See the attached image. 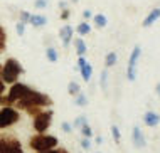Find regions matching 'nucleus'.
<instances>
[{
    "label": "nucleus",
    "mask_w": 160,
    "mask_h": 153,
    "mask_svg": "<svg viewBox=\"0 0 160 153\" xmlns=\"http://www.w3.org/2000/svg\"><path fill=\"white\" fill-rule=\"evenodd\" d=\"M37 153H69L66 148H52V150H47V151H37Z\"/></svg>",
    "instance_id": "obj_32"
},
{
    "label": "nucleus",
    "mask_w": 160,
    "mask_h": 153,
    "mask_svg": "<svg viewBox=\"0 0 160 153\" xmlns=\"http://www.w3.org/2000/svg\"><path fill=\"white\" fill-rule=\"evenodd\" d=\"M93 22L96 29H105L108 25V17L105 14H96V15H93Z\"/></svg>",
    "instance_id": "obj_17"
},
{
    "label": "nucleus",
    "mask_w": 160,
    "mask_h": 153,
    "mask_svg": "<svg viewBox=\"0 0 160 153\" xmlns=\"http://www.w3.org/2000/svg\"><path fill=\"white\" fill-rule=\"evenodd\" d=\"M142 57V47L135 46L130 52V59H128V66H127V77L130 82H133L137 79V67H138V61Z\"/></svg>",
    "instance_id": "obj_8"
},
{
    "label": "nucleus",
    "mask_w": 160,
    "mask_h": 153,
    "mask_svg": "<svg viewBox=\"0 0 160 153\" xmlns=\"http://www.w3.org/2000/svg\"><path fill=\"white\" fill-rule=\"evenodd\" d=\"M61 128H62L64 133H71V131H72V125L68 123V121H64V123L61 125Z\"/></svg>",
    "instance_id": "obj_34"
},
{
    "label": "nucleus",
    "mask_w": 160,
    "mask_h": 153,
    "mask_svg": "<svg viewBox=\"0 0 160 153\" xmlns=\"http://www.w3.org/2000/svg\"><path fill=\"white\" fill-rule=\"evenodd\" d=\"M47 5H49V2H47V0H36V2H34V7H36V8H39V10H42V8H46Z\"/></svg>",
    "instance_id": "obj_29"
},
{
    "label": "nucleus",
    "mask_w": 160,
    "mask_h": 153,
    "mask_svg": "<svg viewBox=\"0 0 160 153\" xmlns=\"http://www.w3.org/2000/svg\"><path fill=\"white\" fill-rule=\"evenodd\" d=\"M74 98H76V99H74L76 106H79V108L88 106V98H86V94H84V93H78Z\"/></svg>",
    "instance_id": "obj_21"
},
{
    "label": "nucleus",
    "mask_w": 160,
    "mask_h": 153,
    "mask_svg": "<svg viewBox=\"0 0 160 153\" xmlns=\"http://www.w3.org/2000/svg\"><path fill=\"white\" fill-rule=\"evenodd\" d=\"M52 116H54L52 109H42V111H39L34 116V121H32V126L36 130V133H46L49 130V126L52 125Z\"/></svg>",
    "instance_id": "obj_5"
},
{
    "label": "nucleus",
    "mask_w": 160,
    "mask_h": 153,
    "mask_svg": "<svg viewBox=\"0 0 160 153\" xmlns=\"http://www.w3.org/2000/svg\"><path fill=\"white\" fill-rule=\"evenodd\" d=\"M71 2H72V3H78V2H79V0H71Z\"/></svg>",
    "instance_id": "obj_40"
},
{
    "label": "nucleus",
    "mask_w": 160,
    "mask_h": 153,
    "mask_svg": "<svg viewBox=\"0 0 160 153\" xmlns=\"http://www.w3.org/2000/svg\"><path fill=\"white\" fill-rule=\"evenodd\" d=\"M59 145V140L54 135H47V133H36L34 136L29 140V146L34 151H47L52 150Z\"/></svg>",
    "instance_id": "obj_3"
},
{
    "label": "nucleus",
    "mask_w": 160,
    "mask_h": 153,
    "mask_svg": "<svg viewBox=\"0 0 160 153\" xmlns=\"http://www.w3.org/2000/svg\"><path fill=\"white\" fill-rule=\"evenodd\" d=\"M20 120V113L15 106H2L0 108V130L15 125Z\"/></svg>",
    "instance_id": "obj_6"
},
{
    "label": "nucleus",
    "mask_w": 160,
    "mask_h": 153,
    "mask_svg": "<svg viewBox=\"0 0 160 153\" xmlns=\"http://www.w3.org/2000/svg\"><path fill=\"white\" fill-rule=\"evenodd\" d=\"M5 49H7V30L0 24V54L5 52Z\"/></svg>",
    "instance_id": "obj_20"
},
{
    "label": "nucleus",
    "mask_w": 160,
    "mask_h": 153,
    "mask_svg": "<svg viewBox=\"0 0 160 153\" xmlns=\"http://www.w3.org/2000/svg\"><path fill=\"white\" fill-rule=\"evenodd\" d=\"M132 141H133V146L135 148H143L147 145L145 135H143V131L140 130V126H135V128L132 130Z\"/></svg>",
    "instance_id": "obj_10"
},
{
    "label": "nucleus",
    "mask_w": 160,
    "mask_h": 153,
    "mask_svg": "<svg viewBox=\"0 0 160 153\" xmlns=\"http://www.w3.org/2000/svg\"><path fill=\"white\" fill-rule=\"evenodd\" d=\"M155 91H157V94L160 96V84H157V87H155Z\"/></svg>",
    "instance_id": "obj_39"
},
{
    "label": "nucleus",
    "mask_w": 160,
    "mask_h": 153,
    "mask_svg": "<svg viewBox=\"0 0 160 153\" xmlns=\"http://www.w3.org/2000/svg\"><path fill=\"white\" fill-rule=\"evenodd\" d=\"M0 153H25L22 143L15 136L10 135H0Z\"/></svg>",
    "instance_id": "obj_7"
},
{
    "label": "nucleus",
    "mask_w": 160,
    "mask_h": 153,
    "mask_svg": "<svg viewBox=\"0 0 160 153\" xmlns=\"http://www.w3.org/2000/svg\"><path fill=\"white\" fill-rule=\"evenodd\" d=\"M79 72H81V77H83L84 82H89L91 81V76H93V66L89 62H86L83 67H79Z\"/></svg>",
    "instance_id": "obj_16"
},
{
    "label": "nucleus",
    "mask_w": 160,
    "mask_h": 153,
    "mask_svg": "<svg viewBox=\"0 0 160 153\" xmlns=\"http://www.w3.org/2000/svg\"><path fill=\"white\" fill-rule=\"evenodd\" d=\"M59 39H61V42H62V47L68 49L69 44H71L72 39H74V29H72L69 24L62 25V27L59 29Z\"/></svg>",
    "instance_id": "obj_9"
},
{
    "label": "nucleus",
    "mask_w": 160,
    "mask_h": 153,
    "mask_svg": "<svg viewBox=\"0 0 160 153\" xmlns=\"http://www.w3.org/2000/svg\"><path fill=\"white\" fill-rule=\"evenodd\" d=\"M88 123V118H86L84 115H81V116H78L76 120H74V123H72V126H76V128H81L83 125Z\"/></svg>",
    "instance_id": "obj_25"
},
{
    "label": "nucleus",
    "mask_w": 160,
    "mask_h": 153,
    "mask_svg": "<svg viewBox=\"0 0 160 153\" xmlns=\"http://www.w3.org/2000/svg\"><path fill=\"white\" fill-rule=\"evenodd\" d=\"M91 24H89L88 20H83V22H79V24L76 25V32H78V36H81V37H84V36H89L91 34Z\"/></svg>",
    "instance_id": "obj_14"
},
{
    "label": "nucleus",
    "mask_w": 160,
    "mask_h": 153,
    "mask_svg": "<svg viewBox=\"0 0 160 153\" xmlns=\"http://www.w3.org/2000/svg\"><path fill=\"white\" fill-rule=\"evenodd\" d=\"M81 146H83V150H89L91 148V138H84L81 140Z\"/></svg>",
    "instance_id": "obj_31"
},
{
    "label": "nucleus",
    "mask_w": 160,
    "mask_h": 153,
    "mask_svg": "<svg viewBox=\"0 0 160 153\" xmlns=\"http://www.w3.org/2000/svg\"><path fill=\"white\" fill-rule=\"evenodd\" d=\"M68 93L71 94V96H76L78 93H81V86L78 84L76 81H71V82L68 84Z\"/></svg>",
    "instance_id": "obj_22"
},
{
    "label": "nucleus",
    "mask_w": 160,
    "mask_h": 153,
    "mask_svg": "<svg viewBox=\"0 0 160 153\" xmlns=\"http://www.w3.org/2000/svg\"><path fill=\"white\" fill-rule=\"evenodd\" d=\"M22 72H24L22 64H20L19 59H15V57H8L5 62L2 64V79L8 86L19 81V77L22 76Z\"/></svg>",
    "instance_id": "obj_2"
},
{
    "label": "nucleus",
    "mask_w": 160,
    "mask_h": 153,
    "mask_svg": "<svg viewBox=\"0 0 160 153\" xmlns=\"http://www.w3.org/2000/svg\"><path fill=\"white\" fill-rule=\"evenodd\" d=\"M116 61H118V54L116 52H108V54L105 56V66H106V69L108 67H113V66L116 64Z\"/></svg>",
    "instance_id": "obj_19"
},
{
    "label": "nucleus",
    "mask_w": 160,
    "mask_h": 153,
    "mask_svg": "<svg viewBox=\"0 0 160 153\" xmlns=\"http://www.w3.org/2000/svg\"><path fill=\"white\" fill-rule=\"evenodd\" d=\"M71 17V10L69 8H61V20H68Z\"/></svg>",
    "instance_id": "obj_33"
},
{
    "label": "nucleus",
    "mask_w": 160,
    "mask_h": 153,
    "mask_svg": "<svg viewBox=\"0 0 160 153\" xmlns=\"http://www.w3.org/2000/svg\"><path fill=\"white\" fill-rule=\"evenodd\" d=\"M0 104L5 106V94H0Z\"/></svg>",
    "instance_id": "obj_36"
},
{
    "label": "nucleus",
    "mask_w": 160,
    "mask_h": 153,
    "mask_svg": "<svg viewBox=\"0 0 160 153\" xmlns=\"http://www.w3.org/2000/svg\"><path fill=\"white\" fill-rule=\"evenodd\" d=\"M34 87H31L29 84H24V82H14V84H10L8 87V93L5 94V106H14V104L19 101V99H22L24 96H27Z\"/></svg>",
    "instance_id": "obj_4"
},
{
    "label": "nucleus",
    "mask_w": 160,
    "mask_h": 153,
    "mask_svg": "<svg viewBox=\"0 0 160 153\" xmlns=\"http://www.w3.org/2000/svg\"><path fill=\"white\" fill-rule=\"evenodd\" d=\"M5 91H7V84L2 79V64H0V94H5Z\"/></svg>",
    "instance_id": "obj_30"
},
{
    "label": "nucleus",
    "mask_w": 160,
    "mask_h": 153,
    "mask_svg": "<svg viewBox=\"0 0 160 153\" xmlns=\"http://www.w3.org/2000/svg\"><path fill=\"white\" fill-rule=\"evenodd\" d=\"M25 25H27V24H24V22H20V20L15 24V32H17V36L22 37L24 34H25Z\"/></svg>",
    "instance_id": "obj_26"
},
{
    "label": "nucleus",
    "mask_w": 160,
    "mask_h": 153,
    "mask_svg": "<svg viewBox=\"0 0 160 153\" xmlns=\"http://www.w3.org/2000/svg\"><path fill=\"white\" fill-rule=\"evenodd\" d=\"M157 20H160V7L152 8V10H150L148 14H147V17L143 19L142 25H143V29H148V27H152V25H153Z\"/></svg>",
    "instance_id": "obj_11"
},
{
    "label": "nucleus",
    "mask_w": 160,
    "mask_h": 153,
    "mask_svg": "<svg viewBox=\"0 0 160 153\" xmlns=\"http://www.w3.org/2000/svg\"><path fill=\"white\" fill-rule=\"evenodd\" d=\"M29 24H31L32 27H36V29H41V27H44V25L47 24V17L42 15V14H32Z\"/></svg>",
    "instance_id": "obj_13"
},
{
    "label": "nucleus",
    "mask_w": 160,
    "mask_h": 153,
    "mask_svg": "<svg viewBox=\"0 0 160 153\" xmlns=\"http://www.w3.org/2000/svg\"><path fill=\"white\" fill-rule=\"evenodd\" d=\"M96 143H98V145H101V143H103V138H101V136H96Z\"/></svg>",
    "instance_id": "obj_38"
},
{
    "label": "nucleus",
    "mask_w": 160,
    "mask_h": 153,
    "mask_svg": "<svg viewBox=\"0 0 160 153\" xmlns=\"http://www.w3.org/2000/svg\"><path fill=\"white\" fill-rule=\"evenodd\" d=\"M51 104H52V99H51L47 94L32 89L27 96H24L22 99H19L14 106L19 109V111L22 109V111L29 113L31 116H36L39 111H42L44 108H49Z\"/></svg>",
    "instance_id": "obj_1"
},
{
    "label": "nucleus",
    "mask_w": 160,
    "mask_h": 153,
    "mask_svg": "<svg viewBox=\"0 0 160 153\" xmlns=\"http://www.w3.org/2000/svg\"><path fill=\"white\" fill-rule=\"evenodd\" d=\"M99 84H101L103 89H106V87H108V71H106V69L101 72V77H99Z\"/></svg>",
    "instance_id": "obj_28"
},
{
    "label": "nucleus",
    "mask_w": 160,
    "mask_h": 153,
    "mask_svg": "<svg viewBox=\"0 0 160 153\" xmlns=\"http://www.w3.org/2000/svg\"><path fill=\"white\" fill-rule=\"evenodd\" d=\"M46 57H47V61H49V62H58V59H59V54H58V49H56V47H47L46 49Z\"/></svg>",
    "instance_id": "obj_18"
},
{
    "label": "nucleus",
    "mask_w": 160,
    "mask_h": 153,
    "mask_svg": "<svg viewBox=\"0 0 160 153\" xmlns=\"http://www.w3.org/2000/svg\"><path fill=\"white\" fill-rule=\"evenodd\" d=\"M83 19H84V20L93 19V12H91V10H84V12H83Z\"/></svg>",
    "instance_id": "obj_35"
},
{
    "label": "nucleus",
    "mask_w": 160,
    "mask_h": 153,
    "mask_svg": "<svg viewBox=\"0 0 160 153\" xmlns=\"http://www.w3.org/2000/svg\"><path fill=\"white\" fill-rule=\"evenodd\" d=\"M31 12H27V10H22V12H20V14H19V20L20 22H24V24H29V20H31Z\"/></svg>",
    "instance_id": "obj_27"
},
{
    "label": "nucleus",
    "mask_w": 160,
    "mask_h": 153,
    "mask_svg": "<svg viewBox=\"0 0 160 153\" xmlns=\"http://www.w3.org/2000/svg\"><path fill=\"white\" fill-rule=\"evenodd\" d=\"M111 136H113V140H115V141L116 143H120V141H122V131H120V128H118V126H116V125H111Z\"/></svg>",
    "instance_id": "obj_23"
},
{
    "label": "nucleus",
    "mask_w": 160,
    "mask_h": 153,
    "mask_svg": "<svg viewBox=\"0 0 160 153\" xmlns=\"http://www.w3.org/2000/svg\"><path fill=\"white\" fill-rule=\"evenodd\" d=\"M79 130H81V135H83L84 138H91V136H93V130H91V126H89L88 123L83 125Z\"/></svg>",
    "instance_id": "obj_24"
},
{
    "label": "nucleus",
    "mask_w": 160,
    "mask_h": 153,
    "mask_svg": "<svg viewBox=\"0 0 160 153\" xmlns=\"http://www.w3.org/2000/svg\"><path fill=\"white\" fill-rule=\"evenodd\" d=\"M72 44H74V49H76L78 56H86V52H88V46H86V42L83 41V37L72 39Z\"/></svg>",
    "instance_id": "obj_15"
},
{
    "label": "nucleus",
    "mask_w": 160,
    "mask_h": 153,
    "mask_svg": "<svg viewBox=\"0 0 160 153\" xmlns=\"http://www.w3.org/2000/svg\"><path fill=\"white\" fill-rule=\"evenodd\" d=\"M59 8H68V3L66 2H59Z\"/></svg>",
    "instance_id": "obj_37"
},
{
    "label": "nucleus",
    "mask_w": 160,
    "mask_h": 153,
    "mask_svg": "<svg viewBox=\"0 0 160 153\" xmlns=\"http://www.w3.org/2000/svg\"><path fill=\"white\" fill-rule=\"evenodd\" d=\"M143 123L147 126H150V128H155V126L160 123V115L155 111H147L143 115Z\"/></svg>",
    "instance_id": "obj_12"
}]
</instances>
